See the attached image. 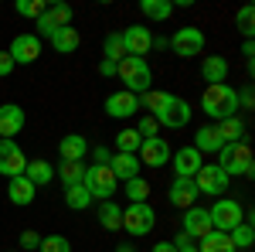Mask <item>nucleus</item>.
Returning a JSON list of instances; mask_svg holds the SVG:
<instances>
[{
  "label": "nucleus",
  "mask_w": 255,
  "mask_h": 252,
  "mask_svg": "<svg viewBox=\"0 0 255 252\" xmlns=\"http://www.w3.org/2000/svg\"><path fill=\"white\" fill-rule=\"evenodd\" d=\"M201 109H204V116L221 123V119H232L238 116V89H232L228 82H221V85H208L204 89V96H201Z\"/></svg>",
  "instance_id": "f257e3e1"
},
{
  "label": "nucleus",
  "mask_w": 255,
  "mask_h": 252,
  "mask_svg": "<svg viewBox=\"0 0 255 252\" xmlns=\"http://www.w3.org/2000/svg\"><path fill=\"white\" fill-rule=\"evenodd\" d=\"M218 167L228 177H252L255 174V154L249 143H225L218 150Z\"/></svg>",
  "instance_id": "f03ea898"
},
{
  "label": "nucleus",
  "mask_w": 255,
  "mask_h": 252,
  "mask_svg": "<svg viewBox=\"0 0 255 252\" xmlns=\"http://www.w3.org/2000/svg\"><path fill=\"white\" fill-rule=\"evenodd\" d=\"M116 75L126 82V92H133V96L150 92V85H153V72H150L146 58H136V55H126V58L119 61Z\"/></svg>",
  "instance_id": "7ed1b4c3"
},
{
  "label": "nucleus",
  "mask_w": 255,
  "mask_h": 252,
  "mask_svg": "<svg viewBox=\"0 0 255 252\" xmlns=\"http://www.w3.org/2000/svg\"><path fill=\"white\" fill-rule=\"evenodd\" d=\"M208 218H211V229L215 232H232V229H238L242 222H245V208L238 205V201H232V198H218L215 205L208 208Z\"/></svg>",
  "instance_id": "20e7f679"
},
{
  "label": "nucleus",
  "mask_w": 255,
  "mask_h": 252,
  "mask_svg": "<svg viewBox=\"0 0 255 252\" xmlns=\"http://www.w3.org/2000/svg\"><path fill=\"white\" fill-rule=\"evenodd\" d=\"M153 222H157V212L150 201H139V205H126L123 208V229L133 235V239H143V235L153 232Z\"/></svg>",
  "instance_id": "39448f33"
},
{
  "label": "nucleus",
  "mask_w": 255,
  "mask_h": 252,
  "mask_svg": "<svg viewBox=\"0 0 255 252\" xmlns=\"http://www.w3.org/2000/svg\"><path fill=\"white\" fill-rule=\"evenodd\" d=\"M82 184H85V191L92 194V201H113V194H116L119 181L113 177V171L109 167H99V164H92V167H85V177H82Z\"/></svg>",
  "instance_id": "423d86ee"
},
{
  "label": "nucleus",
  "mask_w": 255,
  "mask_h": 252,
  "mask_svg": "<svg viewBox=\"0 0 255 252\" xmlns=\"http://www.w3.org/2000/svg\"><path fill=\"white\" fill-rule=\"evenodd\" d=\"M170 44V51H174L177 58H194V55H201L204 51V31L201 27H177L174 38L167 41Z\"/></svg>",
  "instance_id": "0eeeda50"
},
{
  "label": "nucleus",
  "mask_w": 255,
  "mask_h": 252,
  "mask_svg": "<svg viewBox=\"0 0 255 252\" xmlns=\"http://www.w3.org/2000/svg\"><path fill=\"white\" fill-rule=\"evenodd\" d=\"M170 154H174V150H170V143H167L163 136L143 140L139 150H136L139 164H143V167H153V171H157V167H167V164H170Z\"/></svg>",
  "instance_id": "6e6552de"
},
{
  "label": "nucleus",
  "mask_w": 255,
  "mask_h": 252,
  "mask_svg": "<svg viewBox=\"0 0 255 252\" xmlns=\"http://www.w3.org/2000/svg\"><path fill=\"white\" fill-rule=\"evenodd\" d=\"M228 184H232V177L225 174L218 164H204V167L194 174L197 194H221V191H228Z\"/></svg>",
  "instance_id": "1a4fd4ad"
},
{
  "label": "nucleus",
  "mask_w": 255,
  "mask_h": 252,
  "mask_svg": "<svg viewBox=\"0 0 255 252\" xmlns=\"http://www.w3.org/2000/svg\"><path fill=\"white\" fill-rule=\"evenodd\" d=\"M24 167H27V157L17 147V140H0V174L10 181V177L24 174Z\"/></svg>",
  "instance_id": "9d476101"
},
{
  "label": "nucleus",
  "mask_w": 255,
  "mask_h": 252,
  "mask_svg": "<svg viewBox=\"0 0 255 252\" xmlns=\"http://www.w3.org/2000/svg\"><path fill=\"white\" fill-rule=\"evenodd\" d=\"M7 55L14 58V65H34L41 58V38L38 34H17L10 41Z\"/></svg>",
  "instance_id": "9b49d317"
},
{
  "label": "nucleus",
  "mask_w": 255,
  "mask_h": 252,
  "mask_svg": "<svg viewBox=\"0 0 255 252\" xmlns=\"http://www.w3.org/2000/svg\"><path fill=\"white\" fill-rule=\"evenodd\" d=\"M123 44H126V55L146 58V51H153V31L143 27V24H129L123 31Z\"/></svg>",
  "instance_id": "f8f14e48"
},
{
  "label": "nucleus",
  "mask_w": 255,
  "mask_h": 252,
  "mask_svg": "<svg viewBox=\"0 0 255 252\" xmlns=\"http://www.w3.org/2000/svg\"><path fill=\"white\" fill-rule=\"evenodd\" d=\"M170 167H174V177H191L194 181V174L204 167V157L197 154L194 147H180L177 154H170Z\"/></svg>",
  "instance_id": "ddd939ff"
},
{
  "label": "nucleus",
  "mask_w": 255,
  "mask_h": 252,
  "mask_svg": "<svg viewBox=\"0 0 255 252\" xmlns=\"http://www.w3.org/2000/svg\"><path fill=\"white\" fill-rule=\"evenodd\" d=\"M180 232L184 235H191V239H204V235L208 232H215V229H211V218H208V208H187V212H184V218H180Z\"/></svg>",
  "instance_id": "4468645a"
},
{
  "label": "nucleus",
  "mask_w": 255,
  "mask_h": 252,
  "mask_svg": "<svg viewBox=\"0 0 255 252\" xmlns=\"http://www.w3.org/2000/svg\"><path fill=\"white\" fill-rule=\"evenodd\" d=\"M106 113L113 119H129L139 113V96H133V92H113V96H106Z\"/></svg>",
  "instance_id": "2eb2a0df"
},
{
  "label": "nucleus",
  "mask_w": 255,
  "mask_h": 252,
  "mask_svg": "<svg viewBox=\"0 0 255 252\" xmlns=\"http://www.w3.org/2000/svg\"><path fill=\"white\" fill-rule=\"evenodd\" d=\"M167 201H170L174 208H180V212L194 208V201H197L194 181H191V177H174V181H170V191H167Z\"/></svg>",
  "instance_id": "dca6fc26"
},
{
  "label": "nucleus",
  "mask_w": 255,
  "mask_h": 252,
  "mask_svg": "<svg viewBox=\"0 0 255 252\" xmlns=\"http://www.w3.org/2000/svg\"><path fill=\"white\" fill-rule=\"evenodd\" d=\"M191 113H194V109H191L184 99L174 96L170 102H167V109H163L160 116H153V119H157L160 126H167V130H180V126H187V123H191Z\"/></svg>",
  "instance_id": "f3484780"
},
{
  "label": "nucleus",
  "mask_w": 255,
  "mask_h": 252,
  "mask_svg": "<svg viewBox=\"0 0 255 252\" xmlns=\"http://www.w3.org/2000/svg\"><path fill=\"white\" fill-rule=\"evenodd\" d=\"M20 130H24V109L17 102L0 106V140H14Z\"/></svg>",
  "instance_id": "a211bd4d"
},
{
  "label": "nucleus",
  "mask_w": 255,
  "mask_h": 252,
  "mask_svg": "<svg viewBox=\"0 0 255 252\" xmlns=\"http://www.w3.org/2000/svg\"><path fill=\"white\" fill-rule=\"evenodd\" d=\"M34 194H38V188L27 181L24 174L17 177H10V184H7V201L10 205H17V208H27L31 201H34Z\"/></svg>",
  "instance_id": "6ab92c4d"
},
{
  "label": "nucleus",
  "mask_w": 255,
  "mask_h": 252,
  "mask_svg": "<svg viewBox=\"0 0 255 252\" xmlns=\"http://www.w3.org/2000/svg\"><path fill=\"white\" fill-rule=\"evenodd\" d=\"M139 157L136 154H113L109 157V171H113V177L116 181H133V177H139Z\"/></svg>",
  "instance_id": "aec40b11"
},
{
  "label": "nucleus",
  "mask_w": 255,
  "mask_h": 252,
  "mask_svg": "<svg viewBox=\"0 0 255 252\" xmlns=\"http://www.w3.org/2000/svg\"><path fill=\"white\" fill-rule=\"evenodd\" d=\"M58 154H61V160H68V164H82V157L89 154V140H85L82 133H68V136H61Z\"/></svg>",
  "instance_id": "412c9836"
},
{
  "label": "nucleus",
  "mask_w": 255,
  "mask_h": 252,
  "mask_svg": "<svg viewBox=\"0 0 255 252\" xmlns=\"http://www.w3.org/2000/svg\"><path fill=\"white\" fill-rule=\"evenodd\" d=\"M201 78H204L208 85H221V82L228 78V58H221V55H204V61H201Z\"/></svg>",
  "instance_id": "4be33fe9"
},
{
  "label": "nucleus",
  "mask_w": 255,
  "mask_h": 252,
  "mask_svg": "<svg viewBox=\"0 0 255 252\" xmlns=\"http://www.w3.org/2000/svg\"><path fill=\"white\" fill-rule=\"evenodd\" d=\"M191 147H194L197 154L204 157V154H218V150L225 147V140L218 136V130H215V126H201V130L194 133V143H191Z\"/></svg>",
  "instance_id": "5701e85b"
},
{
  "label": "nucleus",
  "mask_w": 255,
  "mask_h": 252,
  "mask_svg": "<svg viewBox=\"0 0 255 252\" xmlns=\"http://www.w3.org/2000/svg\"><path fill=\"white\" fill-rule=\"evenodd\" d=\"M48 41H51V48H55L58 55H72V51H79L82 34L75 31V27H58V31H55Z\"/></svg>",
  "instance_id": "b1692460"
},
{
  "label": "nucleus",
  "mask_w": 255,
  "mask_h": 252,
  "mask_svg": "<svg viewBox=\"0 0 255 252\" xmlns=\"http://www.w3.org/2000/svg\"><path fill=\"white\" fill-rule=\"evenodd\" d=\"M24 177L34 184V188H44V184H51V177H55V167L41 157V160H27V167H24Z\"/></svg>",
  "instance_id": "393cba45"
},
{
  "label": "nucleus",
  "mask_w": 255,
  "mask_h": 252,
  "mask_svg": "<svg viewBox=\"0 0 255 252\" xmlns=\"http://www.w3.org/2000/svg\"><path fill=\"white\" fill-rule=\"evenodd\" d=\"M215 130H218V136H221L225 143H245V123H242L238 116L215 123Z\"/></svg>",
  "instance_id": "a878e982"
},
{
  "label": "nucleus",
  "mask_w": 255,
  "mask_h": 252,
  "mask_svg": "<svg viewBox=\"0 0 255 252\" xmlns=\"http://www.w3.org/2000/svg\"><path fill=\"white\" fill-rule=\"evenodd\" d=\"M41 17L51 24V31H58V27H72V7H68V3H48Z\"/></svg>",
  "instance_id": "bb28decb"
},
{
  "label": "nucleus",
  "mask_w": 255,
  "mask_h": 252,
  "mask_svg": "<svg viewBox=\"0 0 255 252\" xmlns=\"http://www.w3.org/2000/svg\"><path fill=\"white\" fill-rule=\"evenodd\" d=\"M99 225L109 229V232H119L123 229V208H119L116 201H102L99 205Z\"/></svg>",
  "instance_id": "cd10ccee"
},
{
  "label": "nucleus",
  "mask_w": 255,
  "mask_h": 252,
  "mask_svg": "<svg viewBox=\"0 0 255 252\" xmlns=\"http://www.w3.org/2000/svg\"><path fill=\"white\" fill-rule=\"evenodd\" d=\"M197 252H235V246L225 232H208L204 239H197Z\"/></svg>",
  "instance_id": "c85d7f7f"
},
{
  "label": "nucleus",
  "mask_w": 255,
  "mask_h": 252,
  "mask_svg": "<svg viewBox=\"0 0 255 252\" xmlns=\"http://www.w3.org/2000/svg\"><path fill=\"white\" fill-rule=\"evenodd\" d=\"M170 92H160V89H150V92H143L139 96V109H150V116H160L163 109H167V102H170Z\"/></svg>",
  "instance_id": "c756f323"
},
{
  "label": "nucleus",
  "mask_w": 255,
  "mask_h": 252,
  "mask_svg": "<svg viewBox=\"0 0 255 252\" xmlns=\"http://www.w3.org/2000/svg\"><path fill=\"white\" fill-rule=\"evenodd\" d=\"M139 14L150 17V20H167L174 14V3H170V0H143V3H139Z\"/></svg>",
  "instance_id": "7c9ffc66"
},
{
  "label": "nucleus",
  "mask_w": 255,
  "mask_h": 252,
  "mask_svg": "<svg viewBox=\"0 0 255 252\" xmlns=\"http://www.w3.org/2000/svg\"><path fill=\"white\" fill-rule=\"evenodd\" d=\"M65 205L72 212H85L92 205V194L85 191V184H72V188H65Z\"/></svg>",
  "instance_id": "2f4dec72"
},
{
  "label": "nucleus",
  "mask_w": 255,
  "mask_h": 252,
  "mask_svg": "<svg viewBox=\"0 0 255 252\" xmlns=\"http://www.w3.org/2000/svg\"><path fill=\"white\" fill-rule=\"evenodd\" d=\"M102 58L106 61H123L126 58V44H123V34H106V41H102Z\"/></svg>",
  "instance_id": "473e14b6"
},
{
  "label": "nucleus",
  "mask_w": 255,
  "mask_h": 252,
  "mask_svg": "<svg viewBox=\"0 0 255 252\" xmlns=\"http://www.w3.org/2000/svg\"><path fill=\"white\" fill-rule=\"evenodd\" d=\"M235 24H238V31L245 34V41H252V34H255V7L252 3H242V7H238Z\"/></svg>",
  "instance_id": "72a5a7b5"
},
{
  "label": "nucleus",
  "mask_w": 255,
  "mask_h": 252,
  "mask_svg": "<svg viewBox=\"0 0 255 252\" xmlns=\"http://www.w3.org/2000/svg\"><path fill=\"white\" fill-rule=\"evenodd\" d=\"M139 143H143V136H139L136 130H129V126L116 133V150H119V154H136Z\"/></svg>",
  "instance_id": "f704fd0d"
},
{
  "label": "nucleus",
  "mask_w": 255,
  "mask_h": 252,
  "mask_svg": "<svg viewBox=\"0 0 255 252\" xmlns=\"http://www.w3.org/2000/svg\"><path fill=\"white\" fill-rule=\"evenodd\" d=\"M58 177H61L65 188L82 184V177H85V164H68V160H61V164H58Z\"/></svg>",
  "instance_id": "c9c22d12"
},
{
  "label": "nucleus",
  "mask_w": 255,
  "mask_h": 252,
  "mask_svg": "<svg viewBox=\"0 0 255 252\" xmlns=\"http://www.w3.org/2000/svg\"><path fill=\"white\" fill-rule=\"evenodd\" d=\"M123 184H126V198H129V205H139V201H146V198H150V191H153V188H150L143 177L123 181Z\"/></svg>",
  "instance_id": "e433bc0d"
},
{
  "label": "nucleus",
  "mask_w": 255,
  "mask_h": 252,
  "mask_svg": "<svg viewBox=\"0 0 255 252\" xmlns=\"http://www.w3.org/2000/svg\"><path fill=\"white\" fill-rule=\"evenodd\" d=\"M252 235H255L252 232V222L245 218L238 229H232V232H228V239H232V246H235V252H238V249H252Z\"/></svg>",
  "instance_id": "4c0bfd02"
},
{
  "label": "nucleus",
  "mask_w": 255,
  "mask_h": 252,
  "mask_svg": "<svg viewBox=\"0 0 255 252\" xmlns=\"http://www.w3.org/2000/svg\"><path fill=\"white\" fill-rule=\"evenodd\" d=\"M38 252H72V242L65 235H41Z\"/></svg>",
  "instance_id": "58836bf2"
},
{
  "label": "nucleus",
  "mask_w": 255,
  "mask_h": 252,
  "mask_svg": "<svg viewBox=\"0 0 255 252\" xmlns=\"http://www.w3.org/2000/svg\"><path fill=\"white\" fill-rule=\"evenodd\" d=\"M14 7H17L20 17H31V20H38L44 14V0H17Z\"/></svg>",
  "instance_id": "ea45409f"
},
{
  "label": "nucleus",
  "mask_w": 255,
  "mask_h": 252,
  "mask_svg": "<svg viewBox=\"0 0 255 252\" xmlns=\"http://www.w3.org/2000/svg\"><path fill=\"white\" fill-rule=\"evenodd\" d=\"M133 130H136V133L143 136V140H150V136H160V133H157V130H160V123H157L153 116H143V119L136 123V126H133Z\"/></svg>",
  "instance_id": "a19ab883"
},
{
  "label": "nucleus",
  "mask_w": 255,
  "mask_h": 252,
  "mask_svg": "<svg viewBox=\"0 0 255 252\" xmlns=\"http://www.w3.org/2000/svg\"><path fill=\"white\" fill-rule=\"evenodd\" d=\"M174 249H177V252H197V242L191 239V235L177 232V239H174Z\"/></svg>",
  "instance_id": "79ce46f5"
},
{
  "label": "nucleus",
  "mask_w": 255,
  "mask_h": 252,
  "mask_svg": "<svg viewBox=\"0 0 255 252\" xmlns=\"http://www.w3.org/2000/svg\"><path fill=\"white\" fill-rule=\"evenodd\" d=\"M38 246H41V235L38 232H31V229L20 232V249H38Z\"/></svg>",
  "instance_id": "37998d69"
},
{
  "label": "nucleus",
  "mask_w": 255,
  "mask_h": 252,
  "mask_svg": "<svg viewBox=\"0 0 255 252\" xmlns=\"http://www.w3.org/2000/svg\"><path fill=\"white\" fill-rule=\"evenodd\" d=\"M14 68H17V65H14V58H10L7 51H0V78H7Z\"/></svg>",
  "instance_id": "c03bdc74"
},
{
  "label": "nucleus",
  "mask_w": 255,
  "mask_h": 252,
  "mask_svg": "<svg viewBox=\"0 0 255 252\" xmlns=\"http://www.w3.org/2000/svg\"><path fill=\"white\" fill-rule=\"evenodd\" d=\"M109 157H113V154H109V150H106V147H102V143H99L96 150H92V160H96L99 167H109Z\"/></svg>",
  "instance_id": "a18cd8bd"
},
{
  "label": "nucleus",
  "mask_w": 255,
  "mask_h": 252,
  "mask_svg": "<svg viewBox=\"0 0 255 252\" xmlns=\"http://www.w3.org/2000/svg\"><path fill=\"white\" fill-rule=\"evenodd\" d=\"M99 75L113 78V75H116V61H106V58H102V61H99Z\"/></svg>",
  "instance_id": "49530a36"
},
{
  "label": "nucleus",
  "mask_w": 255,
  "mask_h": 252,
  "mask_svg": "<svg viewBox=\"0 0 255 252\" xmlns=\"http://www.w3.org/2000/svg\"><path fill=\"white\" fill-rule=\"evenodd\" d=\"M238 106H245V109H252V85H245V89L238 92Z\"/></svg>",
  "instance_id": "de8ad7c7"
},
{
  "label": "nucleus",
  "mask_w": 255,
  "mask_h": 252,
  "mask_svg": "<svg viewBox=\"0 0 255 252\" xmlns=\"http://www.w3.org/2000/svg\"><path fill=\"white\" fill-rule=\"evenodd\" d=\"M242 55H245V61H249V68H252V55H255L252 41H245V48H242Z\"/></svg>",
  "instance_id": "09e8293b"
},
{
  "label": "nucleus",
  "mask_w": 255,
  "mask_h": 252,
  "mask_svg": "<svg viewBox=\"0 0 255 252\" xmlns=\"http://www.w3.org/2000/svg\"><path fill=\"white\" fill-rule=\"evenodd\" d=\"M153 252H177V249H174V242H157Z\"/></svg>",
  "instance_id": "8fccbe9b"
},
{
  "label": "nucleus",
  "mask_w": 255,
  "mask_h": 252,
  "mask_svg": "<svg viewBox=\"0 0 255 252\" xmlns=\"http://www.w3.org/2000/svg\"><path fill=\"white\" fill-rule=\"evenodd\" d=\"M116 252H133V246H116Z\"/></svg>",
  "instance_id": "3c124183"
}]
</instances>
